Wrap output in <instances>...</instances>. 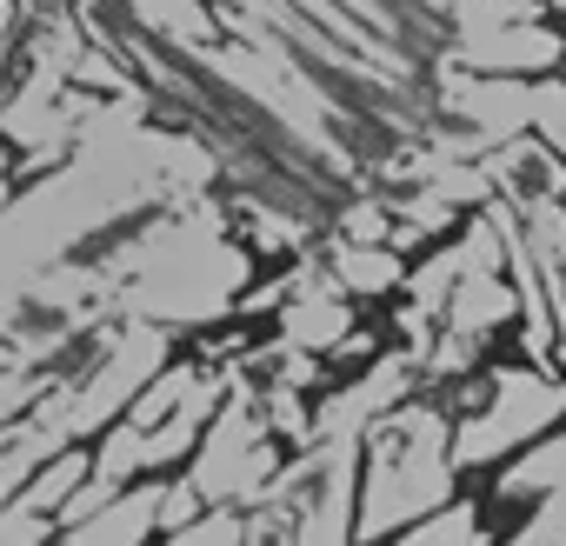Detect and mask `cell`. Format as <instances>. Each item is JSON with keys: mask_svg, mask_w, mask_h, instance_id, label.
I'll return each mask as SVG.
<instances>
[{"mask_svg": "<svg viewBox=\"0 0 566 546\" xmlns=\"http://www.w3.org/2000/svg\"><path fill=\"white\" fill-rule=\"evenodd\" d=\"M160 546H247V519H240V506H207L193 526H180Z\"/></svg>", "mask_w": 566, "mask_h": 546, "instance_id": "3", "label": "cell"}, {"mask_svg": "<svg viewBox=\"0 0 566 546\" xmlns=\"http://www.w3.org/2000/svg\"><path fill=\"white\" fill-rule=\"evenodd\" d=\"M526 134L553 160H566V81H553V74L526 81Z\"/></svg>", "mask_w": 566, "mask_h": 546, "instance_id": "2", "label": "cell"}, {"mask_svg": "<svg viewBox=\"0 0 566 546\" xmlns=\"http://www.w3.org/2000/svg\"><path fill=\"white\" fill-rule=\"evenodd\" d=\"M14 367H21V354H14V340H8V334H0V374H14Z\"/></svg>", "mask_w": 566, "mask_h": 546, "instance_id": "6", "label": "cell"}, {"mask_svg": "<svg viewBox=\"0 0 566 546\" xmlns=\"http://www.w3.org/2000/svg\"><path fill=\"white\" fill-rule=\"evenodd\" d=\"M273 546H301V539H273Z\"/></svg>", "mask_w": 566, "mask_h": 546, "instance_id": "7", "label": "cell"}, {"mask_svg": "<svg viewBox=\"0 0 566 546\" xmlns=\"http://www.w3.org/2000/svg\"><path fill=\"white\" fill-rule=\"evenodd\" d=\"M360 546H380V539H360Z\"/></svg>", "mask_w": 566, "mask_h": 546, "instance_id": "8", "label": "cell"}, {"mask_svg": "<svg viewBox=\"0 0 566 546\" xmlns=\"http://www.w3.org/2000/svg\"><path fill=\"white\" fill-rule=\"evenodd\" d=\"M327 281L347 294V301H367V294H394L407 281V260L380 240V246H354V240H334L327 246Z\"/></svg>", "mask_w": 566, "mask_h": 546, "instance_id": "1", "label": "cell"}, {"mask_svg": "<svg viewBox=\"0 0 566 546\" xmlns=\"http://www.w3.org/2000/svg\"><path fill=\"white\" fill-rule=\"evenodd\" d=\"M21 28H28V0H0V61L14 54V41H21Z\"/></svg>", "mask_w": 566, "mask_h": 546, "instance_id": "4", "label": "cell"}, {"mask_svg": "<svg viewBox=\"0 0 566 546\" xmlns=\"http://www.w3.org/2000/svg\"><path fill=\"white\" fill-rule=\"evenodd\" d=\"M14 193H21V167H14V154H8V140H0V213L14 207Z\"/></svg>", "mask_w": 566, "mask_h": 546, "instance_id": "5", "label": "cell"}]
</instances>
